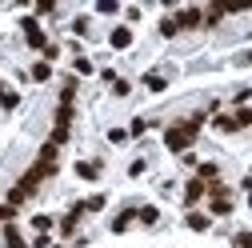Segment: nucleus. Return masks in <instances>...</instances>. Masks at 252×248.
<instances>
[{"instance_id": "1", "label": "nucleus", "mask_w": 252, "mask_h": 248, "mask_svg": "<svg viewBox=\"0 0 252 248\" xmlns=\"http://www.w3.org/2000/svg\"><path fill=\"white\" fill-rule=\"evenodd\" d=\"M56 164H60V148L44 140L40 156H36V160H32V168H28V172H24V176H20L16 184H12V188H8V200H4V204L20 208L24 200H32V196H36V188H40V184H44V180H48V176L56 172Z\"/></svg>"}, {"instance_id": "2", "label": "nucleus", "mask_w": 252, "mask_h": 248, "mask_svg": "<svg viewBox=\"0 0 252 248\" xmlns=\"http://www.w3.org/2000/svg\"><path fill=\"white\" fill-rule=\"evenodd\" d=\"M204 120H208V112H192V116H184V120H176V124H168L164 128V144H168V152H188L196 144V136H200V128H204Z\"/></svg>"}, {"instance_id": "3", "label": "nucleus", "mask_w": 252, "mask_h": 248, "mask_svg": "<svg viewBox=\"0 0 252 248\" xmlns=\"http://www.w3.org/2000/svg\"><path fill=\"white\" fill-rule=\"evenodd\" d=\"M248 124H252V112H248V108H236V112L216 116L212 128H216V132H240V128H248Z\"/></svg>"}, {"instance_id": "4", "label": "nucleus", "mask_w": 252, "mask_h": 248, "mask_svg": "<svg viewBox=\"0 0 252 248\" xmlns=\"http://www.w3.org/2000/svg\"><path fill=\"white\" fill-rule=\"evenodd\" d=\"M20 32H24L28 48H36V52H44L48 36H44V28H40V20H36V16H24V20H20Z\"/></svg>"}, {"instance_id": "5", "label": "nucleus", "mask_w": 252, "mask_h": 248, "mask_svg": "<svg viewBox=\"0 0 252 248\" xmlns=\"http://www.w3.org/2000/svg\"><path fill=\"white\" fill-rule=\"evenodd\" d=\"M204 192H208V184L192 176V180H188V184H184V204H188V208H196V204L204 200Z\"/></svg>"}, {"instance_id": "6", "label": "nucleus", "mask_w": 252, "mask_h": 248, "mask_svg": "<svg viewBox=\"0 0 252 248\" xmlns=\"http://www.w3.org/2000/svg\"><path fill=\"white\" fill-rule=\"evenodd\" d=\"M172 20H176V28H200L204 24V8H180Z\"/></svg>"}, {"instance_id": "7", "label": "nucleus", "mask_w": 252, "mask_h": 248, "mask_svg": "<svg viewBox=\"0 0 252 248\" xmlns=\"http://www.w3.org/2000/svg\"><path fill=\"white\" fill-rule=\"evenodd\" d=\"M108 44L120 48V52H124V48H132V28H128V24H116L112 32H108Z\"/></svg>"}, {"instance_id": "8", "label": "nucleus", "mask_w": 252, "mask_h": 248, "mask_svg": "<svg viewBox=\"0 0 252 248\" xmlns=\"http://www.w3.org/2000/svg\"><path fill=\"white\" fill-rule=\"evenodd\" d=\"M184 224L192 228V232H208V228H212V216H208V212H196V208H188Z\"/></svg>"}, {"instance_id": "9", "label": "nucleus", "mask_w": 252, "mask_h": 248, "mask_svg": "<svg viewBox=\"0 0 252 248\" xmlns=\"http://www.w3.org/2000/svg\"><path fill=\"white\" fill-rule=\"evenodd\" d=\"M0 228H4V244H8V248H32V244H28V240L20 236L16 220H8V224H0Z\"/></svg>"}, {"instance_id": "10", "label": "nucleus", "mask_w": 252, "mask_h": 248, "mask_svg": "<svg viewBox=\"0 0 252 248\" xmlns=\"http://www.w3.org/2000/svg\"><path fill=\"white\" fill-rule=\"evenodd\" d=\"M132 220H136V208H124L120 216H112V224H108V228L120 236V232H128V228H132Z\"/></svg>"}, {"instance_id": "11", "label": "nucleus", "mask_w": 252, "mask_h": 248, "mask_svg": "<svg viewBox=\"0 0 252 248\" xmlns=\"http://www.w3.org/2000/svg\"><path fill=\"white\" fill-rule=\"evenodd\" d=\"M76 176L80 180H100V164L96 160H76Z\"/></svg>"}, {"instance_id": "12", "label": "nucleus", "mask_w": 252, "mask_h": 248, "mask_svg": "<svg viewBox=\"0 0 252 248\" xmlns=\"http://www.w3.org/2000/svg\"><path fill=\"white\" fill-rule=\"evenodd\" d=\"M204 196H208V200H232V188H228V184H224V180H212Z\"/></svg>"}, {"instance_id": "13", "label": "nucleus", "mask_w": 252, "mask_h": 248, "mask_svg": "<svg viewBox=\"0 0 252 248\" xmlns=\"http://www.w3.org/2000/svg\"><path fill=\"white\" fill-rule=\"evenodd\" d=\"M28 80H36V84L52 80V64H48V60H36V64H32V72H28Z\"/></svg>"}, {"instance_id": "14", "label": "nucleus", "mask_w": 252, "mask_h": 248, "mask_svg": "<svg viewBox=\"0 0 252 248\" xmlns=\"http://www.w3.org/2000/svg\"><path fill=\"white\" fill-rule=\"evenodd\" d=\"M136 220H140V224H148V228H152V224H156V220H160V208H156V204H144V208H136Z\"/></svg>"}, {"instance_id": "15", "label": "nucleus", "mask_w": 252, "mask_h": 248, "mask_svg": "<svg viewBox=\"0 0 252 248\" xmlns=\"http://www.w3.org/2000/svg\"><path fill=\"white\" fill-rule=\"evenodd\" d=\"M196 180H204V184H212V180H220V168H216L212 160H204V164H196Z\"/></svg>"}, {"instance_id": "16", "label": "nucleus", "mask_w": 252, "mask_h": 248, "mask_svg": "<svg viewBox=\"0 0 252 248\" xmlns=\"http://www.w3.org/2000/svg\"><path fill=\"white\" fill-rule=\"evenodd\" d=\"M144 88H148V92H164V88H168V80H164L160 72H144Z\"/></svg>"}, {"instance_id": "17", "label": "nucleus", "mask_w": 252, "mask_h": 248, "mask_svg": "<svg viewBox=\"0 0 252 248\" xmlns=\"http://www.w3.org/2000/svg\"><path fill=\"white\" fill-rule=\"evenodd\" d=\"M72 68H76V76H92V60L80 52V56H72Z\"/></svg>"}, {"instance_id": "18", "label": "nucleus", "mask_w": 252, "mask_h": 248, "mask_svg": "<svg viewBox=\"0 0 252 248\" xmlns=\"http://www.w3.org/2000/svg\"><path fill=\"white\" fill-rule=\"evenodd\" d=\"M104 204H108V196L96 192V196H88V200H84V212H104Z\"/></svg>"}, {"instance_id": "19", "label": "nucleus", "mask_w": 252, "mask_h": 248, "mask_svg": "<svg viewBox=\"0 0 252 248\" xmlns=\"http://www.w3.org/2000/svg\"><path fill=\"white\" fill-rule=\"evenodd\" d=\"M208 212L212 216H228L232 212V200H208Z\"/></svg>"}, {"instance_id": "20", "label": "nucleus", "mask_w": 252, "mask_h": 248, "mask_svg": "<svg viewBox=\"0 0 252 248\" xmlns=\"http://www.w3.org/2000/svg\"><path fill=\"white\" fill-rule=\"evenodd\" d=\"M0 108H4V112H12V108H20V92H4V100H0Z\"/></svg>"}, {"instance_id": "21", "label": "nucleus", "mask_w": 252, "mask_h": 248, "mask_svg": "<svg viewBox=\"0 0 252 248\" xmlns=\"http://www.w3.org/2000/svg\"><path fill=\"white\" fill-rule=\"evenodd\" d=\"M32 228H36V232H52L56 220H52V216H32Z\"/></svg>"}, {"instance_id": "22", "label": "nucleus", "mask_w": 252, "mask_h": 248, "mask_svg": "<svg viewBox=\"0 0 252 248\" xmlns=\"http://www.w3.org/2000/svg\"><path fill=\"white\" fill-rule=\"evenodd\" d=\"M128 92H132V84H128V80H120V76L112 80V96H128Z\"/></svg>"}, {"instance_id": "23", "label": "nucleus", "mask_w": 252, "mask_h": 248, "mask_svg": "<svg viewBox=\"0 0 252 248\" xmlns=\"http://www.w3.org/2000/svg\"><path fill=\"white\" fill-rule=\"evenodd\" d=\"M96 12L112 16V12H120V4H116V0H96Z\"/></svg>"}, {"instance_id": "24", "label": "nucleus", "mask_w": 252, "mask_h": 248, "mask_svg": "<svg viewBox=\"0 0 252 248\" xmlns=\"http://www.w3.org/2000/svg\"><path fill=\"white\" fill-rule=\"evenodd\" d=\"M176 32H180L176 20H172V16H164V20H160V36H176Z\"/></svg>"}, {"instance_id": "25", "label": "nucleus", "mask_w": 252, "mask_h": 248, "mask_svg": "<svg viewBox=\"0 0 252 248\" xmlns=\"http://www.w3.org/2000/svg\"><path fill=\"white\" fill-rule=\"evenodd\" d=\"M68 28H72V36H88V20H84V16H76Z\"/></svg>"}, {"instance_id": "26", "label": "nucleus", "mask_w": 252, "mask_h": 248, "mask_svg": "<svg viewBox=\"0 0 252 248\" xmlns=\"http://www.w3.org/2000/svg\"><path fill=\"white\" fill-rule=\"evenodd\" d=\"M232 248H252V232H236L232 236Z\"/></svg>"}, {"instance_id": "27", "label": "nucleus", "mask_w": 252, "mask_h": 248, "mask_svg": "<svg viewBox=\"0 0 252 248\" xmlns=\"http://www.w3.org/2000/svg\"><path fill=\"white\" fill-rule=\"evenodd\" d=\"M144 132H148V120H132L128 124V136H144Z\"/></svg>"}, {"instance_id": "28", "label": "nucleus", "mask_w": 252, "mask_h": 248, "mask_svg": "<svg viewBox=\"0 0 252 248\" xmlns=\"http://www.w3.org/2000/svg\"><path fill=\"white\" fill-rule=\"evenodd\" d=\"M144 168H148V160L140 156V160H132V164H128V176H144Z\"/></svg>"}, {"instance_id": "29", "label": "nucleus", "mask_w": 252, "mask_h": 248, "mask_svg": "<svg viewBox=\"0 0 252 248\" xmlns=\"http://www.w3.org/2000/svg\"><path fill=\"white\" fill-rule=\"evenodd\" d=\"M12 216H16V208H12V204H0V224H8Z\"/></svg>"}, {"instance_id": "30", "label": "nucleus", "mask_w": 252, "mask_h": 248, "mask_svg": "<svg viewBox=\"0 0 252 248\" xmlns=\"http://www.w3.org/2000/svg\"><path fill=\"white\" fill-rule=\"evenodd\" d=\"M36 12L48 16V12H56V4H52V0H36Z\"/></svg>"}, {"instance_id": "31", "label": "nucleus", "mask_w": 252, "mask_h": 248, "mask_svg": "<svg viewBox=\"0 0 252 248\" xmlns=\"http://www.w3.org/2000/svg\"><path fill=\"white\" fill-rule=\"evenodd\" d=\"M124 136H128V128H108V140H112V144H120Z\"/></svg>"}, {"instance_id": "32", "label": "nucleus", "mask_w": 252, "mask_h": 248, "mask_svg": "<svg viewBox=\"0 0 252 248\" xmlns=\"http://www.w3.org/2000/svg\"><path fill=\"white\" fill-rule=\"evenodd\" d=\"M56 56H60V48H56V44L48 40V44H44V60H48V64H52V60H56Z\"/></svg>"}, {"instance_id": "33", "label": "nucleus", "mask_w": 252, "mask_h": 248, "mask_svg": "<svg viewBox=\"0 0 252 248\" xmlns=\"http://www.w3.org/2000/svg\"><path fill=\"white\" fill-rule=\"evenodd\" d=\"M32 248H52V240H48V232H40V236L32 240Z\"/></svg>"}, {"instance_id": "34", "label": "nucleus", "mask_w": 252, "mask_h": 248, "mask_svg": "<svg viewBox=\"0 0 252 248\" xmlns=\"http://www.w3.org/2000/svg\"><path fill=\"white\" fill-rule=\"evenodd\" d=\"M240 60H244V64H252V48H248V52H244V56H240Z\"/></svg>"}, {"instance_id": "35", "label": "nucleus", "mask_w": 252, "mask_h": 248, "mask_svg": "<svg viewBox=\"0 0 252 248\" xmlns=\"http://www.w3.org/2000/svg\"><path fill=\"white\" fill-rule=\"evenodd\" d=\"M4 92H8V84H4V80H0V100H4Z\"/></svg>"}, {"instance_id": "36", "label": "nucleus", "mask_w": 252, "mask_h": 248, "mask_svg": "<svg viewBox=\"0 0 252 248\" xmlns=\"http://www.w3.org/2000/svg\"><path fill=\"white\" fill-rule=\"evenodd\" d=\"M52 248H72V244H52Z\"/></svg>"}, {"instance_id": "37", "label": "nucleus", "mask_w": 252, "mask_h": 248, "mask_svg": "<svg viewBox=\"0 0 252 248\" xmlns=\"http://www.w3.org/2000/svg\"><path fill=\"white\" fill-rule=\"evenodd\" d=\"M248 208H252V192H248Z\"/></svg>"}]
</instances>
